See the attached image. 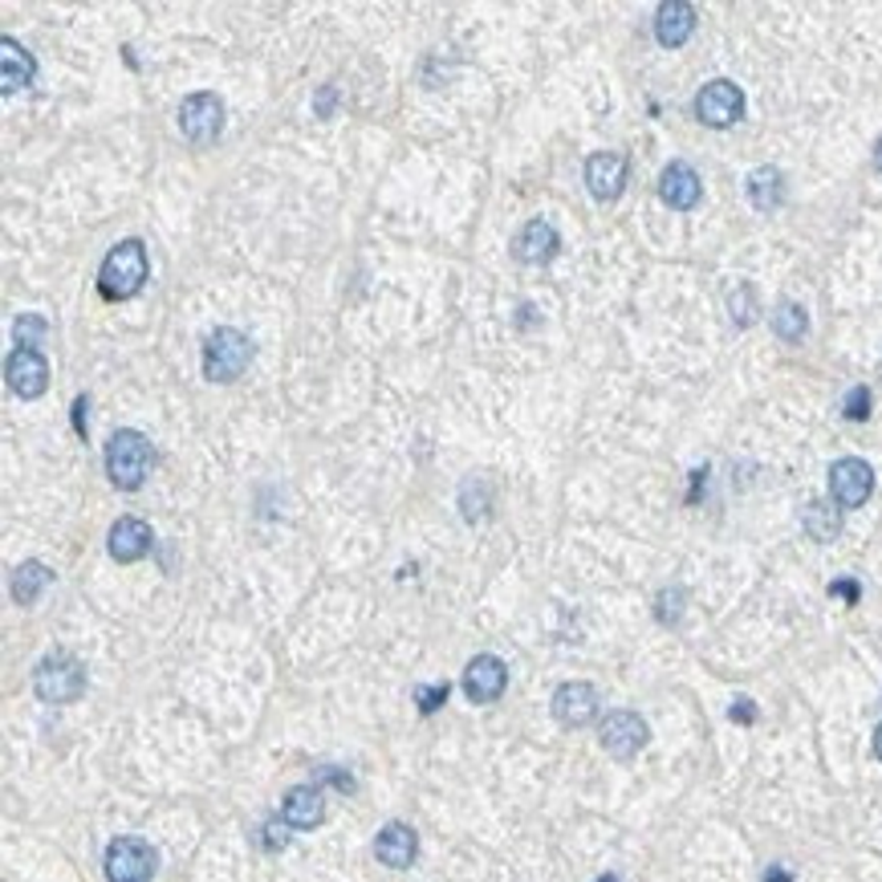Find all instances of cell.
Returning <instances> with one entry per match:
<instances>
[{"instance_id": "1", "label": "cell", "mask_w": 882, "mask_h": 882, "mask_svg": "<svg viewBox=\"0 0 882 882\" xmlns=\"http://www.w3.org/2000/svg\"><path fill=\"white\" fill-rule=\"evenodd\" d=\"M147 273H151L147 244L143 240H118L98 269V293L106 302H130L147 285Z\"/></svg>"}, {"instance_id": "2", "label": "cell", "mask_w": 882, "mask_h": 882, "mask_svg": "<svg viewBox=\"0 0 882 882\" xmlns=\"http://www.w3.org/2000/svg\"><path fill=\"white\" fill-rule=\"evenodd\" d=\"M155 464V448L151 440L135 428H118L106 443V476H111L114 489L135 492L143 489V480Z\"/></svg>"}, {"instance_id": "3", "label": "cell", "mask_w": 882, "mask_h": 882, "mask_svg": "<svg viewBox=\"0 0 882 882\" xmlns=\"http://www.w3.org/2000/svg\"><path fill=\"white\" fill-rule=\"evenodd\" d=\"M252 363V342L232 326H220L203 342V378L208 382H237Z\"/></svg>"}, {"instance_id": "4", "label": "cell", "mask_w": 882, "mask_h": 882, "mask_svg": "<svg viewBox=\"0 0 882 882\" xmlns=\"http://www.w3.org/2000/svg\"><path fill=\"white\" fill-rule=\"evenodd\" d=\"M33 692H38L45 704H74L77 695L86 692V668H82L74 655L53 651V655L41 659L38 671H33Z\"/></svg>"}, {"instance_id": "5", "label": "cell", "mask_w": 882, "mask_h": 882, "mask_svg": "<svg viewBox=\"0 0 882 882\" xmlns=\"http://www.w3.org/2000/svg\"><path fill=\"white\" fill-rule=\"evenodd\" d=\"M106 882H151L159 854L143 838H114L106 846Z\"/></svg>"}, {"instance_id": "6", "label": "cell", "mask_w": 882, "mask_h": 882, "mask_svg": "<svg viewBox=\"0 0 882 882\" xmlns=\"http://www.w3.org/2000/svg\"><path fill=\"white\" fill-rule=\"evenodd\" d=\"M179 130H183V139L196 143V147H208V143L220 139V130H224V102L200 90V94H188L183 106H179Z\"/></svg>"}, {"instance_id": "7", "label": "cell", "mask_w": 882, "mask_h": 882, "mask_svg": "<svg viewBox=\"0 0 882 882\" xmlns=\"http://www.w3.org/2000/svg\"><path fill=\"white\" fill-rule=\"evenodd\" d=\"M695 118L712 130H728L744 118V94L736 82L728 77H716V82H707L700 94H695Z\"/></svg>"}, {"instance_id": "8", "label": "cell", "mask_w": 882, "mask_h": 882, "mask_svg": "<svg viewBox=\"0 0 882 882\" xmlns=\"http://www.w3.org/2000/svg\"><path fill=\"white\" fill-rule=\"evenodd\" d=\"M870 492H874V468L867 460H858V455H846L838 464L830 468V501L838 508H858V504L870 501Z\"/></svg>"}, {"instance_id": "9", "label": "cell", "mask_w": 882, "mask_h": 882, "mask_svg": "<svg viewBox=\"0 0 882 882\" xmlns=\"http://www.w3.org/2000/svg\"><path fill=\"white\" fill-rule=\"evenodd\" d=\"M598 736H602V748L615 756V760H630L634 753H643L647 748L651 728H647V720L639 716V712H610V716L602 720Z\"/></svg>"}, {"instance_id": "10", "label": "cell", "mask_w": 882, "mask_h": 882, "mask_svg": "<svg viewBox=\"0 0 882 882\" xmlns=\"http://www.w3.org/2000/svg\"><path fill=\"white\" fill-rule=\"evenodd\" d=\"M4 378H9V391L13 395L38 399V395H45V387H50V363H45V354L41 350L17 346V350L9 354V363H4Z\"/></svg>"}, {"instance_id": "11", "label": "cell", "mask_w": 882, "mask_h": 882, "mask_svg": "<svg viewBox=\"0 0 882 882\" xmlns=\"http://www.w3.org/2000/svg\"><path fill=\"white\" fill-rule=\"evenodd\" d=\"M627 155L622 151H594L590 159H586V188H590L594 200H618L622 196V188H627Z\"/></svg>"}, {"instance_id": "12", "label": "cell", "mask_w": 882, "mask_h": 882, "mask_svg": "<svg viewBox=\"0 0 882 882\" xmlns=\"http://www.w3.org/2000/svg\"><path fill=\"white\" fill-rule=\"evenodd\" d=\"M508 687V668L496 655H476L464 668V695L472 704H492Z\"/></svg>"}, {"instance_id": "13", "label": "cell", "mask_w": 882, "mask_h": 882, "mask_svg": "<svg viewBox=\"0 0 882 882\" xmlns=\"http://www.w3.org/2000/svg\"><path fill=\"white\" fill-rule=\"evenodd\" d=\"M700 196H704V183H700V176H695L692 164L675 159V164L663 167V176H659V200L668 203V208H675V212H692L695 203H700Z\"/></svg>"}, {"instance_id": "14", "label": "cell", "mask_w": 882, "mask_h": 882, "mask_svg": "<svg viewBox=\"0 0 882 882\" xmlns=\"http://www.w3.org/2000/svg\"><path fill=\"white\" fill-rule=\"evenodd\" d=\"M155 545V533L147 521L139 517H118L111 525V537H106V549H111L114 561H123V566H130V561H139V557L151 554Z\"/></svg>"}, {"instance_id": "15", "label": "cell", "mask_w": 882, "mask_h": 882, "mask_svg": "<svg viewBox=\"0 0 882 882\" xmlns=\"http://www.w3.org/2000/svg\"><path fill=\"white\" fill-rule=\"evenodd\" d=\"M554 716H557V724H566V728H586V724L598 716V692L581 680L561 683L554 692Z\"/></svg>"}, {"instance_id": "16", "label": "cell", "mask_w": 882, "mask_h": 882, "mask_svg": "<svg viewBox=\"0 0 882 882\" xmlns=\"http://www.w3.org/2000/svg\"><path fill=\"white\" fill-rule=\"evenodd\" d=\"M557 249H561V237H557V228L549 220H529L513 237V256H517L521 265H549L557 256Z\"/></svg>"}, {"instance_id": "17", "label": "cell", "mask_w": 882, "mask_h": 882, "mask_svg": "<svg viewBox=\"0 0 882 882\" xmlns=\"http://www.w3.org/2000/svg\"><path fill=\"white\" fill-rule=\"evenodd\" d=\"M375 854H378V862H382V867L407 870L411 862H416V854H419L416 830H411V826H403V821H387V826L378 830V838H375Z\"/></svg>"}, {"instance_id": "18", "label": "cell", "mask_w": 882, "mask_h": 882, "mask_svg": "<svg viewBox=\"0 0 882 882\" xmlns=\"http://www.w3.org/2000/svg\"><path fill=\"white\" fill-rule=\"evenodd\" d=\"M281 818H285V826H293V830H314V826H322V818H326V797H322V789H317V785H293L290 794H285V801H281Z\"/></svg>"}, {"instance_id": "19", "label": "cell", "mask_w": 882, "mask_h": 882, "mask_svg": "<svg viewBox=\"0 0 882 882\" xmlns=\"http://www.w3.org/2000/svg\"><path fill=\"white\" fill-rule=\"evenodd\" d=\"M33 77H38V62H33V53L13 38H0V90L4 94H17V90L33 86Z\"/></svg>"}, {"instance_id": "20", "label": "cell", "mask_w": 882, "mask_h": 882, "mask_svg": "<svg viewBox=\"0 0 882 882\" xmlns=\"http://www.w3.org/2000/svg\"><path fill=\"white\" fill-rule=\"evenodd\" d=\"M695 33V9L687 0H663L655 9V38L668 50H680L683 41Z\"/></svg>"}, {"instance_id": "21", "label": "cell", "mask_w": 882, "mask_h": 882, "mask_svg": "<svg viewBox=\"0 0 882 882\" xmlns=\"http://www.w3.org/2000/svg\"><path fill=\"white\" fill-rule=\"evenodd\" d=\"M748 200H753L756 212H777L785 200V176L777 171V167H756V171H748Z\"/></svg>"}, {"instance_id": "22", "label": "cell", "mask_w": 882, "mask_h": 882, "mask_svg": "<svg viewBox=\"0 0 882 882\" xmlns=\"http://www.w3.org/2000/svg\"><path fill=\"white\" fill-rule=\"evenodd\" d=\"M801 525H806V533L813 537V542H833L838 533H842V508L833 501H809L806 513H801Z\"/></svg>"}, {"instance_id": "23", "label": "cell", "mask_w": 882, "mask_h": 882, "mask_svg": "<svg viewBox=\"0 0 882 882\" xmlns=\"http://www.w3.org/2000/svg\"><path fill=\"white\" fill-rule=\"evenodd\" d=\"M50 581H53V574L45 561H21V566L13 569V598L21 606H33Z\"/></svg>"}, {"instance_id": "24", "label": "cell", "mask_w": 882, "mask_h": 882, "mask_svg": "<svg viewBox=\"0 0 882 882\" xmlns=\"http://www.w3.org/2000/svg\"><path fill=\"white\" fill-rule=\"evenodd\" d=\"M809 329V314L801 309L797 302H781L777 305V314H773V334L785 342H801Z\"/></svg>"}, {"instance_id": "25", "label": "cell", "mask_w": 882, "mask_h": 882, "mask_svg": "<svg viewBox=\"0 0 882 882\" xmlns=\"http://www.w3.org/2000/svg\"><path fill=\"white\" fill-rule=\"evenodd\" d=\"M683 602H687V594L680 590V586H668V590H659L655 598V615L659 622H668V627H675L683 618Z\"/></svg>"}, {"instance_id": "26", "label": "cell", "mask_w": 882, "mask_h": 882, "mask_svg": "<svg viewBox=\"0 0 882 882\" xmlns=\"http://www.w3.org/2000/svg\"><path fill=\"white\" fill-rule=\"evenodd\" d=\"M728 309H732V322L736 326H753L756 322V293L748 285H736L728 297Z\"/></svg>"}, {"instance_id": "27", "label": "cell", "mask_w": 882, "mask_h": 882, "mask_svg": "<svg viewBox=\"0 0 882 882\" xmlns=\"http://www.w3.org/2000/svg\"><path fill=\"white\" fill-rule=\"evenodd\" d=\"M45 329H50V326H45V317H41V314H21V317H17V329H13L17 346L38 350V342L45 338Z\"/></svg>"}, {"instance_id": "28", "label": "cell", "mask_w": 882, "mask_h": 882, "mask_svg": "<svg viewBox=\"0 0 882 882\" xmlns=\"http://www.w3.org/2000/svg\"><path fill=\"white\" fill-rule=\"evenodd\" d=\"M448 683H431V687H416V704L423 716H431V712H440L443 704H448Z\"/></svg>"}, {"instance_id": "29", "label": "cell", "mask_w": 882, "mask_h": 882, "mask_svg": "<svg viewBox=\"0 0 882 882\" xmlns=\"http://www.w3.org/2000/svg\"><path fill=\"white\" fill-rule=\"evenodd\" d=\"M842 416L854 419V423H862V419L870 416V391H867V387H854V391H846Z\"/></svg>"}, {"instance_id": "30", "label": "cell", "mask_w": 882, "mask_h": 882, "mask_svg": "<svg viewBox=\"0 0 882 882\" xmlns=\"http://www.w3.org/2000/svg\"><path fill=\"white\" fill-rule=\"evenodd\" d=\"M830 594H833V598H842V602H850V606H858V598H862V590H858L854 578H838L830 586Z\"/></svg>"}, {"instance_id": "31", "label": "cell", "mask_w": 882, "mask_h": 882, "mask_svg": "<svg viewBox=\"0 0 882 882\" xmlns=\"http://www.w3.org/2000/svg\"><path fill=\"white\" fill-rule=\"evenodd\" d=\"M334 102H338V90H334V86H322V90H317V98H314V114H317V118H329V114H334Z\"/></svg>"}, {"instance_id": "32", "label": "cell", "mask_w": 882, "mask_h": 882, "mask_svg": "<svg viewBox=\"0 0 882 882\" xmlns=\"http://www.w3.org/2000/svg\"><path fill=\"white\" fill-rule=\"evenodd\" d=\"M317 777H322V781H329V785H338L342 794H350V789H354L350 773H342V769H322Z\"/></svg>"}, {"instance_id": "33", "label": "cell", "mask_w": 882, "mask_h": 882, "mask_svg": "<svg viewBox=\"0 0 882 882\" xmlns=\"http://www.w3.org/2000/svg\"><path fill=\"white\" fill-rule=\"evenodd\" d=\"M290 842V833H285V826H277V821H269L265 826V846L269 850H277V846Z\"/></svg>"}, {"instance_id": "34", "label": "cell", "mask_w": 882, "mask_h": 882, "mask_svg": "<svg viewBox=\"0 0 882 882\" xmlns=\"http://www.w3.org/2000/svg\"><path fill=\"white\" fill-rule=\"evenodd\" d=\"M732 720H736V724H753L756 720L753 700H736V704H732Z\"/></svg>"}, {"instance_id": "35", "label": "cell", "mask_w": 882, "mask_h": 882, "mask_svg": "<svg viewBox=\"0 0 882 882\" xmlns=\"http://www.w3.org/2000/svg\"><path fill=\"white\" fill-rule=\"evenodd\" d=\"M86 407H90V399L86 395H77L74 399V431L77 435H86Z\"/></svg>"}, {"instance_id": "36", "label": "cell", "mask_w": 882, "mask_h": 882, "mask_svg": "<svg viewBox=\"0 0 882 882\" xmlns=\"http://www.w3.org/2000/svg\"><path fill=\"white\" fill-rule=\"evenodd\" d=\"M765 882H789V874H785L781 867H773L769 874H765Z\"/></svg>"}, {"instance_id": "37", "label": "cell", "mask_w": 882, "mask_h": 882, "mask_svg": "<svg viewBox=\"0 0 882 882\" xmlns=\"http://www.w3.org/2000/svg\"><path fill=\"white\" fill-rule=\"evenodd\" d=\"M874 756H879V760H882V724H879V728H874Z\"/></svg>"}, {"instance_id": "38", "label": "cell", "mask_w": 882, "mask_h": 882, "mask_svg": "<svg viewBox=\"0 0 882 882\" xmlns=\"http://www.w3.org/2000/svg\"><path fill=\"white\" fill-rule=\"evenodd\" d=\"M874 167L882 171V139H879V147H874Z\"/></svg>"}, {"instance_id": "39", "label": "cell", "mask_w": 882, "mask_h": 882, "mask_svg": "<svg viewBox=\"0 0 882 882\" xmlns=\"http://www.w3.org/2000/svg\"><path fill=\"white\" fill-rule=\"evenodd\" d=\"M598 882H622V879H618V874H602Z\"/></svg>"}]
</instances>
